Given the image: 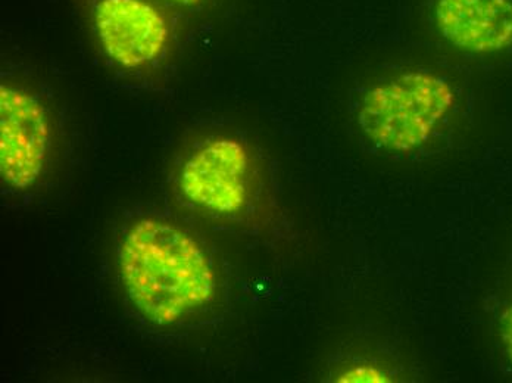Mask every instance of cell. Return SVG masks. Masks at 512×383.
Returning a JSON list of instances; mask_svg holds the SVG:
<instances>
[{
	"label": "cell",
	"mask_w": 512,
	"mask_h": 383,
	"mask_svg": "<svg viewBox=\"0 0 512 383\" xmlns=\"http://www.w3.org/2000/svg\"><path fill=\"white\" fill-rule=\"evenodd\" d=\"M120 272L131 302L158 326L179 322L215 297L204 249L174 224L136 221L120 248Z\"/></svg>",
	"instance_id": "1"
},
{
	"label": "cell",
	"mask_w": 512,
	"mask_h": 383,
	"mask_svg": "<svg viewBox=\"0 0 512 383\" xmlns=\"http://www.w3.org/2000/svg\"><path fill=\"white\" fill-rule=\"evenodd\" d=\"M440 36L460 51L489 55L512 46V0H436Z\"/></svg>",
	"instance_id": "6"
},
{
	"label": "cell",
	"mask_w": 512,
	"mask_h": 383,
	"mask_svg": "<svg viewBox=\"0 0 512 383\" xmlns=\"http://www.w3.org/2000/svg\"><path fill=\"white\" fill-rule=\"evenodd\" d=\"M499 333H501L502 344H504L507 356L512 363V305L504 311L499 320Z\"/></svg>",
	"instance_id": "8"
},
{
	"label": "cell",
	"mask_w": 512,
	"mask_h": 383,
	"mask_svg": "<svg viewBox=\"0 0 512 383\" xmlns=\"http://www.w3.org/2000/svg\"><path fill=\"white\" fill-rule=\"evenodd\" d=\"M170 2L176 3L180 6H196L202 2V0H170Z\"/></svg>",
	"instance_id": "9"
},
{
	"label": "cell",
	"mask_w": 512,
	"mask_h": 383,
	"mask_svg": "<svg viewBox=\"0 0 512 383\" xmlns=\"http://www.w3.org/2000/svg\"><path fill=\"white\" fill-rule=\"evenodd\" d=\"M93 24L105 54L124 68L154 62L170 37L164 15L146 0H98Z\"/></svg>",
	"instance_id": "5"
},
{
	"label": "cell",
	"mask_w": 512,
	"mask_h": 383,
	"mask_svg": "<svg viewBox=\"0 0 512 383\" xmlns=\"http://www.w3.org/2000/svg\"><path fill=\"white\" fill-rule=\"evenodd\" d=\"M455 105L445 77L408 71L368 89L358 124L367 139L390 152H412L429 142Z\"/></svg>",
	"instance_id": "2"
},
{
	"label": "cell",
	"mask_w": 512,
	"mask_h": 383,
	"mask_svg": "<svg viewBox=\"0 0 512 383\" xmlns=\"http://www.w3.org/2000/svg\"><path fill=\"white\" fill-rule=\"evenodd\" d=\"M337 381L346 383H386L392 382V379H390L389 375H386V373L382 372V370L376 369V367L357 366L354 367V369L343 373V375H340Z\"/></svg>",
	"instance_id": "7"
},
{
	"label": "cell",
	"mask_w": 512,
	"mask_h": 383,
	"mask_svg": "<svg viewBox=\"0 0 512 383\" xmlns=\"http://www.w3.org/2000/svg\"><path fill=\"white\" fill-rule=\"evenodd\" d=\"M249 155L230 137H218L190 155L181 171L180 188L189 201L211 213L242 210L248 193Z\"/></svg>",
	"instance_id": "4"
},
{
	"label": "cell",
	"mask_w": 512,
	"mask_h": 383,
	"mask_svg": "<svg viewBox=\"0 0 512 383\" xmlns=\"http://www.w3.org/2000/svg\"><path fill=\"white\" fill-rule=\"evenodd\" d=\"M51 148L48 114L26 90L0 87V174L14 189L33 186Z\"/></svg>",
	"instance_id": "3"
}]
</instances>
